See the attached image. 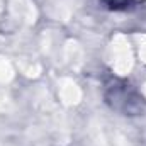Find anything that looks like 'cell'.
I'll return each mask as SVG.
<instances>
[{"instance_id":"1","label":"cell","mask_w":146,"mask_h":146,"mask_svg":"<svg viewBox=\"0 0 146 146\" xmlns=\"http://www.w3.org/2000/svg\"><path fill=\"white\" fill-rule=\"evenodd\" d=\"M114 51H115V68L119 72H126L129 70L131 66V54H129V48L126 42H121V44H114Z\"/></svg>"},{"instance_id":"2","label":"cell","mask_w":146,"mask_h":146,"mask_svg":"<svg viewBox=\"0 0 146 146\" xmlns=\"http://www.w3.org/2000/svg\"><path fill=\"white\" fill-rule=\"evenodd\" d=\"M61 95H63V99H65L66 102H76L78 97H80V92H78V88H76L75 83L66 82L65 87L61 88Z\"/></svg>"},{"instance_id":"3","label":"cell","mask_w":146,"mask_h":146,"mask_svg":"<svg viewBox=\"0 0 146 146\" xmlns=\"http://www.w3.org/2000/svg\"><path fill=\"white\" fill-rule=\"evenodd\" d=\"M141 56H143V60L146 61V42L141 46Z\"/></svg>"}]
</instances>
